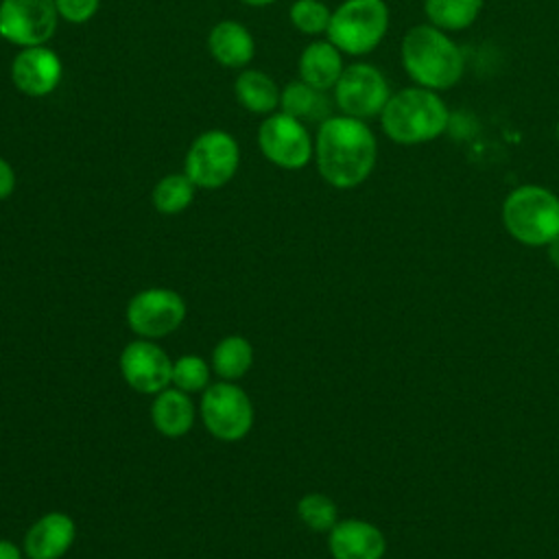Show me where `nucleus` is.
<instances>
[{
	"label": "nucleus",
	"mask_w": 559,
	"mask_h": 559,
	"mask_svg": "<svg viewBox=\"0 0 559 559\" xmlns=\"http://www.w3.org/2000/svg\"><path fill=\"white\" fill-rule=\"evenodd\" d=\"M15 183H17V177H15V170L13 166L9 164V159H4L0 155V201L9 199L15 190Z\"/></svg>",
	"instance_id": "nucleus-28"
},
{
	"label": "nucleus",
	"mask_w": 559,
	"mask_h": 559,
	"mask_svg": "<svg viewBox=\"0 0 559 559\" xmlns=\"http://www.w3.org/2000/svg\"><path fill=\"white\" fill-rule=\"evenodd\" d=\"M343 70V52L328 37H314L310 44L304 46L297 59V79L321 92H332Z\"/></svg>",
	"instance_id": "nucleus-17"
},
{
	"label": "nucleus",
	"mask_w": 559,
	"mask_h": 559,
	"mask_svg": "<svg viewBox=\"0 0 559 559\" xmlns=\"http://www.w3.org/2000/svg\"><path fill=\"white\" fill-rule=\"evenodd\" d=\"M197 186L192 179L181 170V173H168L151 190V203L153 207L164 214V216H175L188 210L194 201Z\"/></svg>",
	"instance_id": "nucleus-23"
},
{
	"label": "nucleus",
	"mask_w": 559,
	"mask_h": 559,
	"mask_svg": "<svg viewBox=\"0 0 559 559\" xmlns=\"http://www.w3.org/2000/svg\"><path fill=\"white\" fill-rule=\"evenodd\" d=\"M253 402L242 386L229 380L210 384L201 395V421L218 441H240L253 428Z\"/></svg>",
	"instance_id": "nucleus-7"
},
{
	"label": "nucleus",
	"mask_w": 559,
	"mask_h": 559,
	"mask_svg": "<svg viewBox=\"0 0 559 559\" xmlns=\"http://www.w3.org/2000/svg\"><path fill=\"white\" fill-rule=\"evenodd\" d=\"M55 7L63 22L85 24L96 15L100 0H55Z\"/></svg>",
	"instance_id": "nucleus-27"
},
{
	"label": "nucleus",
	"mask_w": 559,
	"mask_h": 559,
	"mask_svg": "<svg viewBox=\"0 0 559 559\" xmlns=\"http://www.w3.org/2000/svg\"><path fill=\"white\" fill-rule=\"evenodd\" d=\"M194 417H197V411L190 400V393L173 384L153 397L151 421L155 430L168 439H179L188 435L194 426Z\"/></svg>",
	"instance_id": "nucleus-18"
},
{
	"label": "nucleus",
	"mask_w": 559,
	"mask_h": 559,
	"mask_svg": "<svg viewBox=\"0 0 559 559\" xmlns=\"http://www.w3.org/2000/svg\"><path fill=\"white\" fill-rule=\"evenodd\" d=\"M207 52L223 68L245 70L253 61L255 39L245 24L218 20L207 33Z\"/></svg>",
	"instance_id": "nucleus-16"
},
{
	"label": "nucleus",
	"mask_w": 559,
	"mask_h": 559,
	"mask_svg": "<svg viewBox=\"0 0 559 559\" xmlns=\"http://www.w3.org/2000/svg\"><path fill=\"white\" fill-rule=\"evenodd\" d=\"M557 138H559V122H557Z\"/></svg>",
	"instance_id": "nucleus-32"
},
{
	"label": "nucleus",
	"mask_w": 559,
	"mask_h": 559,
	"mask_svg": "<svg viewBox=\"0 0 559 559\" xmlns=\"http://www.w3.org/2000/svg\"><path fill=\"white\" fill-rule=\"evenodd\" d=\"M483 11V0H424L426 22L445 33L469 28Z\"/></svg>",
	"instance_id": "nucleus-22"
},
{
	"label": "nucleus",
	"mask_w": 559,
	"mask_h": 559,
	"mask_svg": "<svg viewBox=\"0 0 559 559\" xmlns=\"http://www.w3.org/2000/svg\"><path fill=\"white\" fill-rule=\"evenodd\" d=\"M378 118L382 133L400 146L432 142L450 127V109L441 94L419 85L393 92Z\"/></svg>",
	"instance_id": "nucleus-3"
},
{
	"label": "nucleus",
	"mask_w": 559,
	"mask_h": 559,
	"mask_svg": "<svg viewBox=\"0 0 559 559\" xmlns=\"http://www.w3.org/2000/svg\"><path fill=\"white\" fill-rule=\"evenodd\" d=\"M391 13L384 0H343L332 9L325 37L349 57H365L373 52L386 31Z\"/></svg>",
	"instance_id": "nucleus-5"
},
{
	"label": "nucleus",
	"mask_w": 559,
	"mask_h": 559,
	"mask_svg": "<svg viewBox=\"0 0 559 559\" xmlns=\"http://www.w3.org/2000/svg\"><path fill=\"white\" fill-rule=\"evenodd\" d=\"M328 548L332 559H382L386 539L376 524L349 518L328 531Z\"/></svg>",
	"instance_id": "nucleus-15"
},
{
	"label": "nucleus",
	"mask_w": 559,
	"mask_h": 559,
	"mask_svg": "<svg viewBox=\"0 0 559 559\" xmlns=\"http://www.w3.org/2000/svg\"><path fill=\"white\" fill-rule=\"evenodd\" d=\"M210 365L221 380L238 382L253 365V345L242 334L223 336L212 349Z\"/></svg>",
	"instance_id": "nucleus-21"
},
{
	"label": "nucleus",
	"mask_w": 559,
	"mask_h": 559,
	"mask_svg": "<svg viewBox=\"0 0 559 559\" xmlns=\"http://www.w3.org/2000/svg\"><path fill=\"white\" fill-rule=\"evenodd\" d=\"M186 299L164 286H153L135 293L124 310L127 325L138 338H164L186 321Z\"/></svg>",
	"instance_id": "nucleus-10"
},
{
	"label": "nucleus",
	"mask_w": 559,
	"mask_h": 559,
	"mask_svg": "<svg viewBox=\"0 0 559 559\" xmlns=\"http://www.w3.org/2000/svg\"><path fill=\"white\" fill-rule=\"evenodd\" d=\"M312 159L328 186L352 190L365 183L373 173L378 142L367 120L332 114L317 127Z\"/></svg>",
	"instance_id": "nucleus-1"
},
{
	"label": "nucleus",
	"mask_w": 559,
	"mask_h": 559,
	"mask_svg": "<svg viewBox=\"0 0 559 559\" xmlns=\"http://www.w3.org/2000/svg\"><path fill=\"white\" fill-rule=\"evenodd\" d=\"M297 515L308 528L317 533H328L338 522V507L330 496L312 491L299 498Z\"/></svg>",
	"instance_id": "nucleus-25"
},
{
	"label": "nucleus",
	"mask_w": 559,
	"mask_h": 559,
	"mask_svg": "<svg viewBox=\"0 0 559 559\" xmlns=\"http://www.w3.org/2000/svg\"><path fill=\"white\" fill-rule=\"evenodd\" d=\"M546 247H548V258H550V262L559 269V236L552 238Z\"/></svg>",
	"instance_id": "nucleus-30"
},
{
	"label": "nucleus",
	"mask_w": 559,
	"mask_h": 559,
	"mask_svg": "<svg viewBox=\"0 0 559 559\" xmlns=\"http://www.w3.org/2000/svg\"><path fill=\"white\" fill-rule=\"evenodd\" d=\"M122 380L138 393L157 395L173 382V360L155 341L135 338L120 352Z\"/></svg>",
	"instance_id": "nucleus-12"
},
{
	"label": "nucleus",
	"mask_w": 559,
	"mask_h": 559,
	"mask_svg": "<svg viewBox=\"0 0 559 559\" xmlns=\"http://www.w3.org/2000/svg\"><path fill=\"white\" fill-rule=\"evenodd\" d=\"M212 365L197 354H183L173 360V386L186 393H203L210 386Z\"/></svg>",
	"instance_id": "nucleus-26"
},
{
	"label": "nucleus",
	"mask_w": 559,
	"mask_h": 559,
	"mask_svg": "<svg viewBox=\"0 0 559 559\" xmlns=\"http://www.w3.org/2000/svg\"><path fill=\"white\" fill-rule=\"evenodd\" d=\"M24 557L26 555L17 544L9 539H0V559H24Z\"/></svg>",
	"instance_id": "nucleus-29"
},
{
	"label": "nucleus",
	"mask_w": 559,
	"mask_h": 559,
	"mask_svg": "<svg viewBox=\"0 0 559 559\" xmlns=\"http://www.w3.org/2000/svg\"><path fill=\"white\" fill-rule=\"evenodd\" d=\"M9 76L20 94L44 98L59 87L63 61L48 44L17 48L9 66Z\"/></svg>",
	"instance_id": "nucleus-13"
},
{
	"label": "nucleus",
	"mask_w": 559,
	"mask_h": 559,
	"mask_svg": "<svg viewBox=\"0 0 559 559\" xmlns=\"http://www.w3.org/2000/svg\"><path fill=\"white\" fill-rule=\"evenodd\" d=\"M391 94L389 81L380 68L367 61H356L345 66L332 90V100L338 114L369 120L382 114Z\"/></svg>",
	"instance_id": "nucleus-9"
},
{
	"label": "nucleus",
	"mask_w": 559,
	"mask_h": 559,
	"mask_svg": "<svg viewBox=\"0 0 559 559\" xmlns=\"http://www.w3.org/2000/svg\"><path fill=\"white\" fill-rule=\"evenodd\" d=\"M240 2L247 4V7H269V4H273L277 0H240Z\"/></svg>",
	"instance_id": "nucleus-31"
},
{
	"label": "nucleus",
	"mask_w": 559,
	"mask_h": 559,
	"mask_svg": "<svg viewBox=\"0 0 559 559\" xmlns=\"http://www.w3.org/2000/svg\"><path fill=\"white\" fill-rule=\"evenodd\" d=\"M240 168V144L225 129H207L199 133L183 157V173L201 190H218L227 186Z\"/></svg>",
	"instance_id": "nucleus-6"
},
{
	"label": "nucleus",
	"mask_w": 559,
	"mask_h": 559,
	"mask_svg": "<svg viewBox=\"0 0 559 559\" xmlns=\"http://www.w3.org/2000/svg\"><path fill=\"white\" fill-rule=\"evenodd\" d=\"M280 85L271 74L255 68L238 70L234 81V96L238 105L255 116H269L280 109Z\"/></svg>",
	"instance_id": "nucleus-19"
},
{
	"label": "nucleus",
	"mask_w": 559,
	"mask_h": 559,
	"mask_svg": "<svg viewBox=\"0 0 559 559\" xmlns=\"http://www.w3.org/2000/svg\"><path fill=\"white\" fill-rule=\"evenodd\" d=\"M502 225L522 245H548L559 236V197L535 183L518 186L502 203Z\"/></svg>",
	"instance_id": "nucleus-4"
},
{
	"label": "nucleus",
	"mask_w": 559,
	"mask_h": 559,
	"mask_svg": "<svg viewBox=\"0 0 559 559\" xmlns=\"http://www.w3.org/2000/svg\"><path fill=\"white\" fill-rule=\"evenodd\" d=\"M332 98L328 92H321L301 79L286 83L280 90V111L301 120L304 124L317 122V127L332 116Z\"/></svg>",
	"instance_id": "nucleus-20"
},
{
	"label": "nucleus",
	"mask_w": 559,
	"mask_h": 559,
	"mask_svg": "<svg viewBox=\"0 0 559 559\" xmlns=\"http://www.w3.org/2000/svg\"><path fill=\"white\" fill-rule=\"evenodd\" d=\"M332 9L321 0H295L288 9V20L295 31L308 37L328 33Z\"/></svg>",
	"instance_id": "nucleus-24"
},
{
	"label": "nucleus",
	"mask_w": 559,
	"mask_h": 559,
	"mask_svg": "<svg viewBox=\"0 0 559 559\" xmlns=\"http://www.w3.org/2000/svg\"><path fill=\"white\" fill-rule=\"evenodd\" d=\"M59 20L55 0H0V37L15 48L48 44Z\"/></svg>",
	"instance_id": "nucleus-11"
},
{
	"label": "nucleus",
	"mask_w": 559,
	"mask_h": 559,
	"mask_svg": "<svg viewBox=\"0 0 559 559\" xmlns=\"http://www.w3.org/2000/svg\"><path fill=\"white\" fill-rule=\"evenodd\" d=\"M258 148L269 164L282 170H299L314 157V138L308 124L277 109L262 118L258 127Z\"/></svg>",
	"instance_id": "nucleus-8"
},
{
	"label": "nucleus",
	"mask_w": 559,
	"mask_h": 559,
	"mask_svg": "<svg viewBox=\"0 0 559 559\" xmlns=\"http://www.w3.org/2000/svg\"><path fill=\"white\" fill-rule=\"evenodd\" d=\"M400 59L415 85L435 92L454 87L465 72V57L459 44L428 22L406 31L400 44Z\"/></svg>",
	"instance_id": "nucleus-2"
},
{
	"label": "nucleus",
	"mask_w": 559,
	"mask_h": 559,
	"mask_svg": "<svg viewBox=\"0 0 559 559\" xmlns=\"http://www.w3.org/2000/svg\"><path fill=\"white\" fill-rule=\"evenodd\" d=\"M76 539V522L63 511L39 515L24 535L26 559H61Z\"/></svg>",
	"instance_id": "nucleus-14"
}]
</instances>
